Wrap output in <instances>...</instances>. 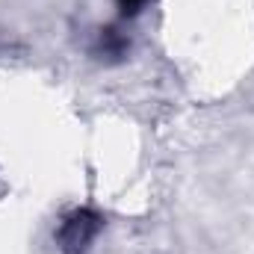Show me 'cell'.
I'll return each mask as SVG.
<instances>
[{"mask_svg": "<svg viewBox=\"0 0 254 254\" xmlns=\"http://www.w3.org/2000/svg\"><path fill=\"white\" fill-rule=\"evenodd\" d=\"M104 228V216L89 210V207H77L60 222V231H57V243L65 254H86L89 246L98 240Z\"/></svg>", "mask_w": 254, "mask_h": 254, "instance_id": "obj_1", "label": "cell"}, {"mask_svg": "<svg viewBox=\"0 0 254 254\" xmlns=\"http://www.w3.org/2000/svg\"><path fill=\"white\" fill-rule=\"evenodd\" d=\"M127 48H130V42H127L125 33H119L116 27H104V30H98L92 54L101 57V60H122L127 54Z\"/></svg>", "mask_w": 254, "mask_h": 254, "instance_id": "obj_2", "label": "cell"}, {"mask_svg": "<svg viewBox=\"0 0 254 254\" xmlns=\"http://www.w3.org/2000/svg\"><path fill=\"white\" fill-rule=\"evenodd\" d=\"M145 3H148V0H116V6H119L122 18H136V15L145 9Z\"/></svg>", "mask_w": 254, "mask_h": 254, "instance_id": "obj_3", "label": "cell"}]
</instances>
